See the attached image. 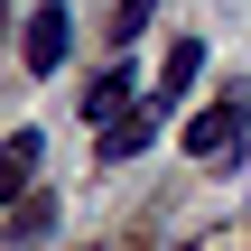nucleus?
Here are the masks:
<instances>
[{"label":"nucleus","mask_w":251,"mask_h":251,"mask_svg":"<svg viewBox=\"0 0 251 251\" xmlns=\"http://www.w3.org/2000/svg\"><path fill=\"white\" fill-rule=\"evenodd\" d=\"M37 177V130H9V149H0V186H28Z\"/></svg>","instance_id":"423d86ee"},{"label":"nucleus","mask_w":251,"mask_h":251,"mask_svg":"<svg viewBox=\"0 0 251 251\" xmlns=\"http://www.w3.org/2000/svg\"><path fill=\"white\" fill-rule=\"evenodd\" d=\"M196 75H205V37H177V47H168V65H158V93H149V102H186V93H196Z\"/></svg>","instance_id":"20e7f679"},{"label":"nucleus","mask_w":251,"mask_h":251,"mask_svg":"<svg viewBox=\"0 0 251 251\" xmlns=\"http://www.w3.org/2000/svg\"><path fill=\"white\" fill-rule=\"evenodd\" d=\"M158 121H168V102H130V112L102 130V158H112V168H121V158H140V149L158 140Z\"/></svg>","instance_id":"7ed1b4c3"},{"label":"nucleus","mask_w":251,"mask_h":251,"mask_svg":"<svg viewBox=\"0 0 251 251\" xmlns=\"http://www.w3.org/2000/svg\"><path fill=\"white\" fill-rule=\"evenodd\" d=\"M130 102H140V93H130V75H121V65H102V75L84 84V121H93V130H112Z\"/></svg>","instance_id":"39448f33"},{"label":"nucleus","mask_w":251,"mask_h":251,"mask_svg":"<svg viewBox=\"0 0 251 251\" xmlns=\"http://www.w3.org/2000/svg\"><path fill=\"white\" fill-rule=\"evenodd\" d=\"M242 93H224V102H205V112H196V121H186V149H196V158H224V149H233V140H242Z\"/></svg>","instance_id":"f03ea898"},{"label":"nucleus","mask_w":251,"mask_h":251,"mask_svg":"<svg viewBox=\"0 0 251 251\" xmlns=\"http://www.w3.org/2000/svg\"><path fill=\"white\" fill-rule=\"evenodd\" d=\"M149 19H158V0H121V9H112V37L130 47V37H149Z\"/></svg>","instance_id":"0eeeda50"},{"label":"nucleus","mask_w":251,"mask_h":251,"mask_svg":"<svg viewBox=\"0 0 251 251\" xmlns=\"http://www.w3.org/2000/svg\"><path fill=\"white\" fill-rule=\"evenodd\" d=\"M47 224H56V205H47V196H28V205H19V224H9V233H19V242H37V233H47Z\"/></svg>","instance_id":"6e6552de"},{"label":"nucleus","mask_w":251,"mask_h":251,"mask_svg":"<svg viewBox=\"0 0 251 251\" xmlns=\"http://www.w3.org/2000/svg\"><path fill=\"white\" fill-rule=\"evenodd\" d=\"M65 47H75V9H56V0H47V9H28L19 65H28V75H56V65H65Z\"/></svg>","instance_id":"f257e3e1"}]
</instances>
